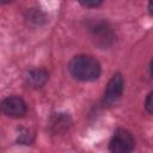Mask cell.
I'll use <instances>...</instances> for the list:
<instances>
[{
  "label": "cell",
  "mask_w": 153,
  "mask_h": 153,
  "mask_svg": "<svg viewBox=\"0 0 153 153\" xmlns=\"http://www.w3.org/2000/svg\"><path fill=\"white\" fill-rule=\"evenodd\" d=\"M49 74L43 68H32L26 73V84L32 88H41L48 81Z\"/></svg>",
  "instance_id": "obj_6"
},
{
  "label": "cell",
  "mask_w": 153,
  "mask_h": 153,
  "mask_svg": "<svg viewBox=\"0 0 153 153\" xmlns=\"http://www.w3.org/2000/svg\"><path fill=\"white\" fill-rule=\"evenodd\" d=\"M81 6L87 7V8H93V7H98L103 0H76Z\"/></svg>",
  "instance_id": "obj_10"
},
{
  "label": "cell",
  "mask_w": 153,
  "mask_h": 153,
  "mask_svg": "<svg viewBox=\"0 0 153 153\" xmlns=\"http://www.w3.org/2000/svg\"><path fill=\"white\" fill-rule=\"evenodd\" d=\"M123 90H124L123 78L120 73H115L109 80L106 88L104 91V103L111 105L118 102L123 94Z\"/></svg>",
  "instance_id": "obj_3"
},
{
  "label": "cell",
  "mask_w": 153,
  "mask_h": 153,
  "mask_svg": "<svg viewBox=\"0 0 153 153\" xmlns=\"http://www.w3.org/2000/svg\"><path fill=\"white\" fill-rule=\"evenodd\" d=\"M148 12L153 17V0H148Z\"/></svg>",
  "instance_id": "obj_12"
},
{
  "label": "cell",
  "mask_w": 153,
  "mask_h": 153,
  "mask_svg": "<svg viewBox=\"0 0 153 153\" xmlns=\"http://www.w3.org/2000/svg\"><path fill=\"white\" fill-rule=\"evenodd\" d=\"M135 147V140L133 134L123 128H118L114 131L110 142L109 149L114 153H129Z\"/></svg>",
  "instance_id": "obj_2"
},
{
  "label": "cell",
  "mask_w": 153,
  "mask_h": 153,
  "mask_svg": "<svg viewBox=\"0 0 153 153\" xmlns=\"http://www.w3.org/2000/svg\"><path fill=\"white\" fill-rule=\"evenodd\" d=\"M13 0H1V2L2 4H10V2H12Z\"/></svg>",
  "instance_id": "obj_14"
},
{
  "label": "cell",
  "mask_w": 153,
  "mask_h": 153,
  "mask_svg": "<svg viewBox=\"0 0 153 153\" xmlns=\"http://www.w3.org/2000/svg\"><path fill=\"white\" fill-rule=\"evenodd\" d=\"M1 108L6 116L13 117V118L23 117L27 111V106H26V103L24 102V99L20 97H17V96H10V97L5 98L2 100Z\"/></svg>",
  "instance_id": "obj_4"
},
{
  "label": "cell",
  "mask_w": 153,
  "mask_h": 153,
  "mask_svg": "<svg viewBox=\"0 0 153 153\" xmlns=\"http://www.w3.org/2000/svg\"><path fill=\"white\" fill-rule=\"evenodd\" d=\"M17 142L22 145H30L32 142V134H30L27 129H20Z\"/></svg>",
  "instance_id": "obj_9"
},
{
  "label": "cell",
  "mask_w": 153,
  "mask_h": 153,
  "mask_svg": "<svg viewBox=\"0 0 153 153\" xmlns=\"http://www.w3.org/2000/svg\"><path fill=\"white\" fill-rule=\"evenodd\" d=\"M149 71H151V75L153 76V60L151 61V65H149Z\"/></svg>",
  "instance_id": "obj_13"
},
{
  "label": "cell",
  "mask_w": 153,
  "mask_h": 153,
  "mask_svg": "<svg viewBox=\"0 0 153 153\" xmlns=\"http://www.w3.org/2000/svg\"><path fill=\"white\" fill-rule=\"evenodd\" d=\"M90 29L92 32V37L98 44L106 47L108 42L112 39V32L110 30V26L104 22H96L90 26Z\"/></svg>",
  "instance_id": "obj_5"
},
{
  "label": "cell",
  "mask_w": 153,
  "mask_h": 153,
  "mask_svg": "<svg viewBox=\"0 0 153 153\" xmlns=\"http://www.w3.org/2000/svg\"><path fill=\"white\" fill-rule=\"evenodd\" d=\"M26 19L30 20V22H32V23H35V24H41L42 22L45 20V17H44V14L39 10L31 8L26 13Z\"/></svg>",
  "instance_id": "obj_8"
},
{
  "label": "cell",
  "mask_w": 153,
  "mask_h": 153,
  "mask_svg": "<svg viewBox=\"0 0 153 153\" xmlns=\"http://www.w3.org/2000/svg\"><path fill=\"white\" fill-rule=\"evenodd\" d=\"M68 69L74 79L84 82L94 81L100 75L99 62L90 55L74 56L68 63Z\"/></svg>",
  "instance_id": "obj_1"
},
{
  "label": "cell",
  "mask_w": 153,
  "mask_h": 153,
  "mask_svg": "<svg viewBox=\"0 0 153 153\" xmlns=\"http://www.w3.org/2000/svg\"><path fill=\"white\" fill-rule=\"evenodd\" d=\"M145 108L149 114L153 115V91L151 93H148V96L146 98V102H145Z\"/></svg>",
  "instance_id": "obj_11"
},
{
  "label": "cell",
  "mask_w": 153,
  "mask_h": 153,
  "mask_svg": "<svg viewBox=\"0 0 153 153\" xmlns=\"http://www.w3.org/2000/svg\"><path fill=\"white\" fill-rule=\"evenodd\" d=\"M69 124H71V120L65 114H56L51 118V122H50L51 129L55 133H60V131H63V130L68 129Z\"/></svg>",
  "instance_id": "obj_7"
}]
</instances>
